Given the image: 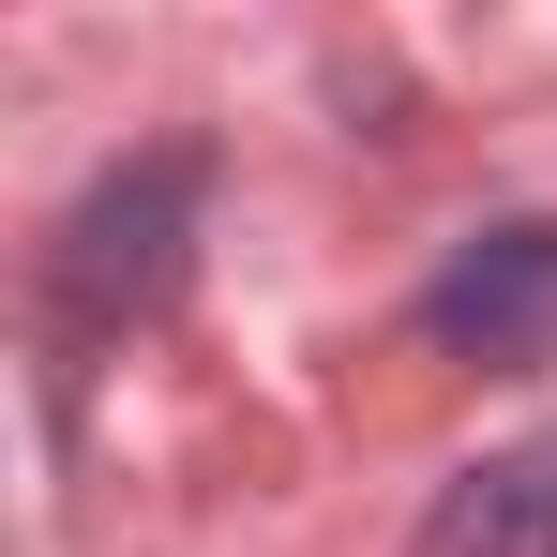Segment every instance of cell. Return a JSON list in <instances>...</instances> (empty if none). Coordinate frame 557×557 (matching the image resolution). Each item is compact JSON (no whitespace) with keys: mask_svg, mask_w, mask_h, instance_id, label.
<instances>
[{"mask_svg":"<svg viewBox=\"0 0 557 557\" xmlns=\"http://www.w3.org/2000/svg\"><path fill=\"white\" fill-rule=\"evenodd\" d=\"M182 226H196V151H136V166L61 226V286H76L91 317H151V301L182 286Z\"/></svg>","mask_w":557,"mask_h":557,"instance_id":"obj_2","label":"cell"},{"mask_svg":"<svg viewBox=\"0 0 557 557\" xmlns=\"http://www.w3.org/2000/svg\"><path fill=\"white\" fill-rule=\"evenodd\" d=\"M422 332L453 362H557V211H512V226H467L453 272L422 286Z\"/></svg>","mask_w":557,"mask_h":557,"instance_id":"obj_1","label":"cell"},{"mask_svg":"<svg viewBox=\"0 0 557 557\" xmlns=\"http://www.w3.org/2000/svg\"><path fill=\"white\" fill-rule=\"evenodd\" d=\"M422 557H557V437H528V453H482L422 512Z\"/></svg>","mask_w":557,"mask_h":557,"instance_id":"obj_3","label":"cell"}]
</instances>
